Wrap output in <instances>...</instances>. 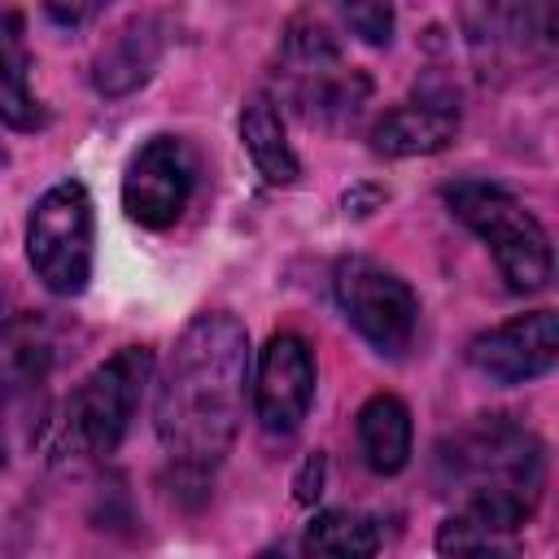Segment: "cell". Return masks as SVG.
Returning a JSON list of instances; mask_svg holds the SVG:
<instances>
[{"label":"cell","instance_id":"6da1fadb","mask_svg":"<svg viewBox=\"0 0 559 559\" xmlns=\"http://www.w3.org/2000/svg\"><path fill=\"white\" fill-rule=\"evenodd\" d=\"M249 332L227 310L197 314L157 380V441L188 472H210L231 450L245 419Z\"/></svg>","mask_w":559,"mask_h":559},{"label":"cell","instance_id":"7a4b0ae2","mask_svg":"<svg viewBox=\"0 0 559 559\" xmlns=\"http://www.w3.org/2000/svg\"><path fill=\"white\" fill-rule=\"evenodd\" d=\"M437 467L459 493V511H476L511 528H524L546 489L542 441L507 415H476L454 428L437 445Z\"/></svg>","mask_w":559,"mask_h":559},{"label":"cell","instance_id":"3957f363","mask_svg":"<svg viewBox=\"0 0 559 559\" xmlns=\"http://www.w3.org/2000/svg\"><path fill=\"white\" fill-rule=\"evenodd\" d=\"M280 74H284V92L297 105V114L314 127H345L362 114L367 96H371V79L354 66H345L336 35L301 13L288 22L284 44H280Z\"/></svg>","mask_w":559,"mask_h":559},{"label":"cell","instance_id":"277c9868","mask_svg":"<svg viewBox=\"0 0 559 559\" xmlns=\"http://www.w3.org/2000/svg\"><path fill=\"white\" fill-rule=\"evenodd\" d=\"M459 223H467L493 253L511 293H537L550 284V236L546 227L498 183L463 179L445 188Z\"/></svg>","mask_w":559,"mask_h":559},{"label":"cell","instance_id":"5b68a950","mask_svg":"<svg viewBox=\"0 0 559 559\" xmlns=\"http://www.w3.org/2000/svg\"><path fill=\"white\" fill-rule=\"evenodd\" d=\"M148 376H153L148 345H122L92 376H83L66 397V419H61L66 445L87 459H109L135 419Z\"/></svg>","mask_w":559,"mask_h":559},{"label":"cell","instance_id":"8992f818","mask_svg":"<svg viewBox=\"0 0 559 559\" xmlns=\"http://www.w3.org/2000/svg\"><path fill=\"white\" fill-rule=\"evenodd\" d=\"M26 262L57 297H79L92 280V197L79 179L52 183L26 218Z\"/></svg>","mask_w":559,"mask_h":559},{"label":"cell","instance_id":"52a82bcc","mask_svg":"<svg viewBox=\"0 0 559 559\" xmlns=\"http://www.w3.org/2000/svg\"><path fill=\"white\" fill-rule=\"evenodd\" d=\"M336 306L354 323V332L384 358H402L419 332V297L415 288L376 258H341L332 271Z\"/></svg>","mask_w":559,"mask_h":559},{"label":"cell","instance_id":"ba28073f","mask_svg":"<svg viewBox=\"0 0 559 559\" xmlns=\"http://www.w3.org/2000/svg\"><path fill=\"white\" fill-rule=\"evenodd\" d=\"M197 188V157L179 135L144 140L122 170V210L131 223L162 231L170 227Z\"/></svg>","mask_w":559,"mask_h":559},{"label":"cell","instance_id":"9c48e42d","mask_svg":"<svg viewBox=\"0 0 559 559\" xmlns=\"http://www.w3.org/2000/svg\"><path fill=\"white\" fill-rule=\"evenodd\" d=\"M314 402V354L297 332H275L258 358L253 411L262 432L288 437L301 428Z\"/></svg>","mask_w":559,"mask_h":559},{"label":"cell","instance_id":"30bf717a","mask_svg":"<svg viewBox=\"0 0 559 559\" xmlns=\"http://www.w3.org/2000/svg\"><path fill=\"white\" fill-rule=\"evenodd\" d=\"M467 362L493 384H524V380L546 376L559 362V319H555V310L515 314V319L472 336Z\"/></svg>","mask_w":559,"mask_h":559},{"label":"cell","instance_id":"8fae6325","mask_svg":"<svg viewBox=\"0 0 559 559\" xmlns=\"http://www.w3.org/2000/svg\"><path fill=\"white\" fill-rule=\"evenodd\" d=\"M459 135V105L445 87H424L415 100L393 105L371 127V148L380 157H424L441 153Z\"/></svg>","mask_w":559,"mask_h":559},{"label":"cell","instance_id":"7c38bea8","mask_svg":"<svg viewBox=\"0 0 559 559\" xmlns=\"http://www.w3.org/2000/svg\"><path fill=\"white\" fill-rule=\"evenodd\" d=\"M157 61H162V22L153 13H135L96 48L92 83L100 96H127L140 83H148Z\"/></svg>","mask_w":559,"mask_h":559},{"label":"cell","instance_id":"4fadbf2b","mask_svg":"<svg viewBox=\"0 0 559 559\" xmlns=\"http://www.w3.org/2000/svg\"><path fill=\"white\" fill-rule=\"evenodd\" d=\"M57 328L44 314H17L0 328V397L26 393L57 367Z\"/></svg>","mask_w":559,"mask_h":559},{"label":"cell","instance_id":"5bb4252c","mask_svg":"<svg viewBox=\"0 0 559 559\" xmlns=\"http://www.w3.org/2000/svg\"><path fill=\"white\" fill-rule=\"evenodd\" d=\"M358 445L371 472L397 476L411 463V411L393 393H376L358 411Z\"/></svg>","mask_w":559,"mask_h":559},{"label":"cell","instance_id":"9a60e30c","mask_svg":"<svg viewBox=\"0 0 559 559\" xmlns=\"http://www.w3.org/2000/svg\"><path fill=\"white\" fill-rule=\"evenodd\" d=\"M240 140L258 166V175L266 183H293L297 179V153L288 144V131H284V114L275 105V96L266 92H253L240 109Z\"/></svg>","mask_w":559,"mask_h":559},{"label":"cell","instance_id":"2e32d148","mask_svg":"<svg viewBox=\"0 0 559 559\" xmlns=\"http://www.w3.org/2000/svg\"><path fill=\"white\" fill-rule=\"evenodd\" d=\"M0 122H9L13 131L44 127V109L31 92V57L17 13H0Z\"/></svg>","mask_w":559,"mask_h":559},{"label":"cell","instance_id":"e0dca14e","mask_svg":"<svg viewBox=\"0 0 559 559\" xmlns=\"http://www.w3.org/2000/svg\"><path fill=\"white\" fill-rule=\"evenodd\" d=\"M380 524L362 511H319L301 537V559H376Z\"/></svg>","mask_w":559,"mask_h":559},{"label":"cell","instance_id":"ac0fdd59","mask_svg":"<svg viewBox=\"0 0 559 559\" xmlns=\"http://www.w3.org/2000/svg\"><path fill=\"white\" fill-rule=\"evenodd\" d=\"M437 550L445 559H524L520 528L476 515V511H454L437 528Z\"/></svg>","mask_w":559,"mask_h":559},{"label":"cell","instance_id":"d6986e66","mask_svg":"<svg viewBox=\"0 0 559 559\" xmlns=\"http://www.w3.org/2000/svg\"><path fill=\"white\" fill-rule=\"evenodd\" d=\"M345 22L358 39H367L376 48L393 39V9L389 4H345Z\"/></svg>","mask_w":559,"mask_h":559},{"label":"cell","instance_id":"ffe728a7","mask_svg":"<svg viewBox=\"0 0 559 559\" xmlns=\"http://www.w3.org/2000/svg\"><path fill=\"white\" fill-rule=\"evenodd\" d=\"M319 485H323V454L306 459V467H301V476H297V498H301V502L319 498Z\"/></svg>","mask_w":559,"mask_h":559},{"label":"cell","instance_id":"44dd1931","mask_svg":"<svg viewBox=\"0 0 559 559\" xmlns=\"http://www.w3.org/2000/svg\"><path fill=\"white\" fill-rule=\"evenodd\" d=\"M92 13H96L92 4H70V9H57V4H48V17H57V22H70V26H74V22H87Z\"/></svg>","mask_w":559,"mask_h":559},{"label":"cell","instance_id":"7402d4cb","mask_svg":"<svg viewBox=\"0 0 559 559\" xmlns=\"http://www.w3.org/2000/svg\"><path fill=\"white\" fill-rule=\"evenodd\" d=\"M0 162H4V148H0Z\"/></svg>","mask_w":559,"mask_h":559}]
</instances>
